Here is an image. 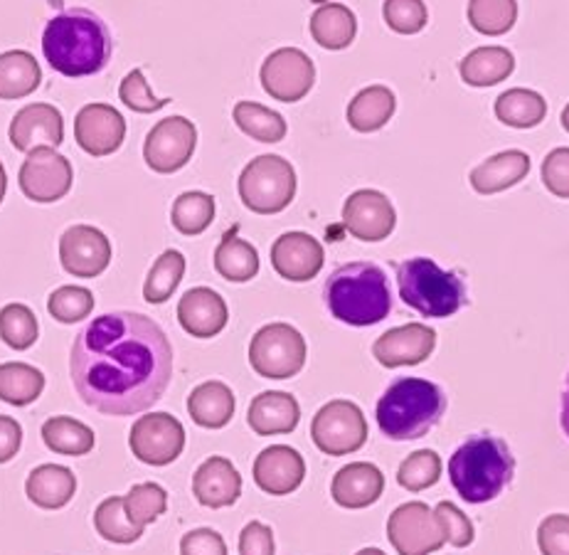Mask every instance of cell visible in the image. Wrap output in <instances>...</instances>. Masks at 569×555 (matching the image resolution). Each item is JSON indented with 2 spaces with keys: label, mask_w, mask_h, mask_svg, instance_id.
I'll list each match as a JSON object with an SVG mask.
<instances>
[{
  "label": "cell",
  "mask_w": 569,
  "mask_h": 555,
  "mask_svg": "<svg viewBox=\"0 0 569 555\" xmlns=\"http://www.w3.org/2000/svg\"><path fill=\"white\" fill-rule=\"evenodd\" d=\"M274 531L261 521H249L239 534V555H274Z\"/></svg>",
  "instance_id": "51"
},
{
  "label": "cell",
  "mask_w": 569,
  "mask_h": 555,
  "mask_svg": "<svg viewBox=\"0 0 569 555\" xmlns=\"http://www.w3.org/2000/svg\"><path fill=\"white\" fill-rule=\"evenodd\" d=\"M326 304L338 321L348 326H372L392 311L390 281L382 267L350 262L338 267L326 281Z\"/></svg>",
  "instance_id": "3"
},
{
  "label": "cell",
  "mask_w": 569,
  "mask_h": 555,
  "mask_svg": "<svg viewBox=\"0 0 569 555\" xmlns=\"http://www.w3.org/2000/svg\"><path fill=\"white\" fill-rule=\"evenodd\" d=\"M311 437L323 455L346 457L368 442V420L356 403L331 400L316 413Z\"/></svg>",
  "instance_id": "10"
},
{
  "label": "cell",
  "mask_w": 569,
  "mask_h": 555,
  "mask_svg": "<svg viewBox=\"0 0 569 555\" xmlns=\"http://www.w3.org/2000/svg\"><path fill=\"white\" fill-rule=\"evenodd\" d=\"M94 526L101 538L121 543V546H129V543H136L143 536V526L136 524L129 516L127 504H123L121 496H109L97 506Z\"/></svg>",
  "instance_id": "37"
},
{
  "label": "cell",
  "mask_w": 569,
  "mask_h": 555,
  "mask_svg": "<svg viewBox=\"0 0 569 555\" xmlns=\"http://www.w3.org/2000/svg\"><path fill=\"white\" fill-rule=\"evenodd\" d=\"M42 442L57 455L84 457L94 449V429L74 417L57 415L42 425Z\"/></svg>",
  "instance_id": "35"
},
{
  "label": "cell",
  "mask_w": 569,
  "mask_h": 555,
  "mask_svg": "<svg viewBox=\"0 0 569 555\" xmlns=\"http://www.w3.org/2000/svg\"><path fill=\"white\" fill-rule=\"evenodd\" d=\"M437 331L425 324H405L385 331L372 346V356L385 368L419 366L435 354Z\"/></svg>",
  "instance_id": "18"
},
{
  "label": "cell",
  "mask_w": 569,
  "mask_h": 555,
  "mask_svg": "<svg viewBox=\"0 0 569 555\" xmlns=\"http://www.w3.org/2000/svg\"><path fill=\"white\" fill-rule=\"evenodd\" d=\"M560 423L565 435L569 437V376H567V385H565V393H562V413H560Z\"/></svg>",
  "instance_id": "54"
},
{
  "label": "cell",
  "mask_w": 569,
  "mask_h": 555,
  "mask_svg": "<svg viewBox=\"0 0 569 555\" xmlns=\"http://www.w3.org/2000/svg\"><path fill=\"white\" fill-rule=\"evenodd\" d=\"M180 555H227V543L218 531L196 528L180 538Z\"/></svg>",
  "instance_id": "52"
},
{
  "label": "cell",
  "mask_w": 569,
  "mask_h": 555,
  "mask_svg": "<svg viewBox=\"0 0 569 555\" xmlns=\"http://www.w3.org/2000/svg\"><path fill=\"white\" fill-rule=\"evenodd\" d=\"M94 309V294L87 287H60L50 294L48 311L60 324L84 321Z\"/></svg>",
  "instance_id": "45"
},
{
  "label": "cell",
  "mask_w": 569,
  "mask_h": 555,
  "mask_svg": "<svg viewBox=\"0 0 569 555\" xmlns=\"http://www.w3.org/2000/svg\"><path fill=\"white\" fill-rule=\"evenodd\" d=\"M562 127L569 131V105L562 109Z\"/></svg>",
  "instance_id": "57"
},
{
  "label": "cell",
  "mask_w": 569,
  "mask_h": 555,
  "mask_svg": "<svg viewBox=\"0 0 569 555\" xmlns=\"http://www.w3.org/2000/svg\"><path fill=\"white\" fill-rule=\"evenodd\" d=\"M397 287L407 307L427 319H447L466 304L463 279L427 257H412L397 267Z\"/></svg>",
  "instance_id": "6"
},
{
  "label": "cell",
  "mask_w": 569,
  "mask_h": 555,
  "mask_svg": "<svg viewBox=\"0 0 569 555\" xmlns=\"http://www.w3.org/2000/svg\"><path fill=\"white\" fill-rule=\"evenodd\" d=\"M119 97L136 115H156L166 105H170V97L161 99L151 92V87L146 82L143 70H131L119 87Z\"/></svg>",
  "instance_id": "47"
},
{
  "label": "cell",
  "mask_w": 569,
  "mask_h": 555,
  "mask_svg": "<svg viewBox=\"0 0 569 555\" xmlns=\"http://www.w3.org/2000/svg\"><path fill=\"white\" fill-rule=\"evenodd\" d=\"M192 494L208 508L232 506L242 496V477L227 457H210L200 464L192 477Z\"/></svg>",
  "instance_id": "23"
},
{
  "label": "cell",
  "mask_w": 569,
  "mask_h": 555,
  "mask_svg": "<svg viewBox=\"0 0 569 555\" xmlns=\"http://www.w3.org/2000/svg\"><path fill=\"white\" fill-rule=\"evenodd\" d=\"M72 163L54 149L32 151L20 166V188L36 202L62 200L72 188Z\"/></svg>",
  "instance_id": "14"
},
{
  "label": "cell",
  "mask_w": 569,
  "mask_h": 555,
  "mask_svg": "<svg viewBox=\"0 0 569 555\" xmlns=\"http://www.w3.org/2000/svg\"><path fill=\"white\" fill-rule=\"evenodd\" d=\"M530 174V156L518 149L500 151L491 158H486L481 166L471 171V188L481 196H493V192L508 190L518 186L522 178Z\"/></svg>",
  "instance_id": "26"
},
{
  "label": "cell",
  "mask_w": 569,
  "mask_h": 555,
  "mask_svg": "<svg viewBox=\"0 0 569 555\" xmlns=\"http://www.w3.org/2000/svg\"><path fill=\"white\" fill-rule=\"evenodd\" d=\"M6 190H8V174H6L3 163H0V202H3V198H6Z\"/></svg>",
  "instance_id": "55"
},
{
  "label": "cell",
  "mask_w": 569,
  "mask_h": 555,
  "mask_svg": "<svg viewBox=\"0 0 569 555\" xmlns=\"http://www.w3.org/2000/svg\"><path fill=\"white\" fill-rule=\"evenodd\" d=\"M44 390L42 370L28 364H0V400L16 407L36 403Z\"/></svg>",
  "instance_id": "36"
},
{
  "label": "cell",
  "mask_w": 569,
  "mask_h": 555,
  "mask_svg": "<svg viewBox=\"0 0 569 555\" xmlns=\"http://www.w3.org/2000/svg\"><path fill=\"white\" fill-rule=\"evenodd\" d=\"M323 262V245L309 232H283L271 247V265L289 281H311Z\"/></svg>",
  "instance_id": "20"
},
{
  "label": "cell",
  "mask_w": 569,
  "mask_h": 555,
  "mask_svg": "<svg viewBox=\"0 0 569 555\" xmlns=\"http://www.w3.org/2000/svg\"><path fill=\"white\" fill-rule=\"evenodd\" d=\"M249 364L261 378L287 380L306 366V338L291 324H267L249 344Z\"/></svg>",
  "instance_id": "8"
},
{
  "label": "cell",
  "mask_w": 569,
  "mask_h": 555,
  "mask_svg": "<svg viewBox=\"0 0 569 555\" xmlns=\"http://www.w3.org/2000/svg\"><path fill=\"white\" fill-rule=\"evenodd\" d=\"M237 188L244 208L257 215H277L296 196V171L283 156L264 153L244 166Z\"/></svg>",
  "instance_id": "7"
},
{
  "label": "cell",
  "mask_w": 569,
  "mask_h": 555,
  "mask_svg": "<svg viewBox=\"0 0 569 555\" xmlns=\"http://www.w3.org/2000/svg\"><path fill=\"white\" fill-rule=\"evenodd\" d=\"M518 20V0H469V22L481 36H506Z\"/></svg>",
  "instance_id": "41"
},
{
  "label": "cell",
  "mask_w": 569,
  "mask_h": 555,
  "mask_svg": "<svg viewBox=\"0 0 569 555\" xmlns=\"http://www.w3.org/2000/svg\"><path fill=\"white\" fill-rule=\"evenodd\" d=\"M542 184L552 196L569 198V149L560 146L542 161Z\"/></svg>",
  "instance_id": "50"
},
{
  "label": "cell",
  "mask_w": 569,
  "mask_h": 555,
  "mask_svg": "<svg viewBox=\"0 0 569 555\" xmlns=\"http://www.w3.org/2000/svg\"><path fill=\"white\" fill-rule=\"evenodd\" d=\"M129 447L139 462L151 467H168L183 455L186 427L168 413H146L131 427Z\"/></svg>",
  "instance_id": "11"
},
{
  "label": "cell",
  "mask_w": 569,
  "mask_h": 555,
  "mask_svg": "<svg viewBox=\"0 0 569 555\" xmlns=\"http://www.w3.org/2000/svg\"><path fill=\"white\" fill-rule=\"evenodd\" d=\"M234 123L252 139L264 143H279L287 136V121L279 111L257 101H239L234 107Z\"/></svg>",
  "instance_id": "39"
},
{
  "label": "cell",
  "mask_w": 569,
  "mask_h": 555,
  "mask_svg": "<svg viewBox=\"0 0 569 555\" xmlns=\"http://www.w3.org/2000/svg\"><path fill=\"white\" fill-rule=\"evenodd\" d=\"M387 538L400 555H431L449 543L447 526L425 502H407L387 518Z\"/></svg>",
  "instance_id": "9"
},
{
  "label": "cell",
  "mask_w": 569,
  "mask_h": 555,
  "mask_svg": "<svg viewBox=\"0 0 569 555\" xmlns=\"http://www.w3.org/2000/svg\"><path fill=\"white\" fill-rule=\"evenodd\" d=\"M123 504H127V512L136 524L146 528L148 524H153L158 516L166 514L168 494L161 484H153V482L133 484L127 498H123Z\"/></svg>",
  "instance_id": "44"
},
{
  "label": "cell",
  "mask_w": 569,
  "mask_h": 555,
  "mask_svg": "<svg viewBox=\"0 0 569 555\" xmlns=\"http://www.w3.org/2000/svg\"><path fill=\"white\" fill-rule=\"evenodd\" d=\"M382 16L387 26L400 36H417L429 20L425 0H385Z\"/></svg>",
  "instance_id": "46"
},
{
  "label": "cell",
  "mask_w": 569,
  "mask_h": 555,
  "mask_svg": "<svg viewBox=\"0 0 569 555\" xmlns=\"http://www.w3.org/2000/svg\"><path fill=\"white\" fill-rule=\"evenodd\" d=\"M311 36L326 50H346L358 36V20L343 3H326L311 16Z\"/></svg>",
  "instance_id": "32"
},
{
  "label": "cell",
  "mask_w": 569,
  "mask_h": 555,
  "mask_svg": "<svg viewBox=\"0 0 569 555\" xmlns=\"http://www.w3.org/2000/svg\"><path fill=\"white\" fill-rule=\"evenodd\" d=\"M516 459L503 439L478 435L466 439L449 462V479L466 504H488L513 479Z\"/></svg>",
  "instance_id": "4"
},
{
  "label": "cell",
  "mask_w": 569,
  "mask_h": 555,
  "mask_svg": "<svg viewBox=\"0 0 569 555\" xmlns=\"http://www.w3.org/2000/svg\"><path fill=\"white\" fill-rule=\"evenodd\" d=\"M443 410H447V398L437 383L400 378L385 390L375 415L385 437L405 442L425 437L441 420Z\"/></svg>",
  "instance_id": "5"
},
{
  "label": "cell",
  "mask_w": 569,
  "mask_h": 555,
  "mask_svg": "<svg viewBox=\"0 0 569 555\" xmlns=\"http://www.w3.org/2000/svg\"><path fill=\"white\" fill-rule=\"evenodd\" d=\"M301 407L296 403L291 393L283 390H267L259 393L249 405L247 423L261 437L271 435H289L299 427Z\"/></svg>",
  "instance_id": "24"
},
{
  "label": "cell",
  "mask_w": 569,
  "mask_h": 555,
  "mask_svg": "<svg viewBox=\"0 0 569 555\" xmlns=\"http://www.w3.org/2000/svg\"><path fill=\"white\" fill-rule=\"evenodd\" d=\"M42 82L38 60L26 50L0 54V99H20L36 92Z\"/></svg>",
  "instance_id": "33"
},
{
  "label": "cell",
  "mask_w": 569,
  "mask_h": 555,
  "mask_svg": "<svg viewBox=\"0 0 569 555\" xmlns=\"http://www.w3.org/2000/svg\"><path fill=\"white\" fill-rule=\"evenodd\" d=\"M239 228H234L222 237V242L214 249V269L220 271V277L234 285H244V281L254 279L259 275V255L252 242L242 240L237 235Z\"/></svg>",
  "instance_id": "31"
},
{
  "label": "cell",
  "mask_w": 569,
  "mask_h": 555,
  "mask_svg": "<svg viewBox=\"0 0 569 555\" xmlns=\"http://www.w3.org/2000/svg\"><path fill=\"white\" fill-rule=\"evenodd\" d=\"M496 117L513 129H532L548 115V101L532 89H508L496 99Z\"/></svg>",
  "instance_id": "34"
},
{
  "label": "cell",
  "mask_w": 569,
  "mask_h": 555,
  "mask_svg": "<svg viewBox=\"0 0 569 555\" xmlns=\"http://www.w3.org/2000/svg\"><path fill=\"white\" fill-rule=\"evenodd\" d=\"M435 512L441 518V524L447 526L449 543L453 548L471 546V543H473V524L459 506H453L451 502H439Z\"/></svg>",
  "instance_id": "49"
},
{
  "label": "cell",
  "mask_w": 569,
  "mask_h": 555,
  "mask_svg": "<svg viewBox=\"0 0 569 555\" xmlns=\"http://www.w3.org/2000/svg\"><path fill=\"white\" fill-rule=\"evenodd\" d=\"M441 477V457L435 449H417L409 455L397 472V482L407 492H425Z\"/></svg>",
  "instance_id": "43"
},
{
  "label": "cell",
  "mask_w": 569,
  "mask_h": 555,
  "mask_svg": "<svg viewBox=\"0 0 569 555\" xmlns=\"http://www.w3.org/2000/svg\"><path fill=\"white\" fill-rule=\"evenodd\" d=\"M356 555H385L380 548H362V551H358Z\"/></svg>",
  "instance_id": "56"
},
{
  "label": "cell",
  "mask_w": 569,
  "mask_h": 555,
  "mask_svg": "<svg viewBox=\"0 0 569 555\" xmlns=\"http://www.w3.org/2000/svg\"><path fill=\"white\" fill-rule=\"evenodd\" d=\"M42 52L52 70L64 77L97 75L111 58L109 28L92 10L70 8L48 22Z\"/></svg>",
  "instance_id": "2"
},
{
  "label": "cell",
  "mask_w": 569,
  "mask_h": 555,
  "mask_svg": "<svg viewBox=\"0 0 569 555\" xmlns=\"http://www.w3.org/2000/svg\"><path fill=\"white\" fill-rule=\"evenodd\" d=\"M10 143L22 153L38 149H57L64 141V119L52 105H28L10 121Z\"/></svg>",
  "instance_id": "19"
},
{
  "label": "cell",
  "mask_w": 569,
  "mask_h": 555,
  "mask_svg": "<svg viewBox=\"0 0 569 555\" xmlns=\"http://www.w3.org/2000/svg\"><path fill=\"white\" fill-rule=\"evenodd\" d=\"M173 228L183 235H200L212 225L214 220V198L210 192L190 190L178 196L173 202V212H170Z\"/></svg>",
  "instance_id": "40"
},
{
  "label": "cell",
  "mask_w": 569,
  "mask_h": 555,
  "mask_svg": "<svg viewBox=\"0 0 569 555\" xmlns=\"http://www.w3.org/2000/svg\"><path fill=\"white\" fill-rule=\"evenodd\" d=\"M70 376L82 403L101 415L146 413L173 378V346L151 316L111 311L89 321L70 350Z\"/></svg>",
  "instance_id": "1"
},
{
  "label": "cell",
  "mask_w": 569,
  "mask_h": 555,
  "mask_svg": "<svg viewBox=\"0 0 569 555\" xmlns=\"http://www.w3.org/2000/svg\"><path fill=\"white\" fill-rule=\"evenodd\" d=\"M516 70V58L506 48H476L459 65L461 79L471 87H493Z\"/></svg>",
  "instance_id": "30"
},
{
  "label": "cell",
  "mask_w": 569,
  "mask_h": 555,
  "mask_svg": "<svg viewBox=\"0 0 569 555\" xmlns=\"http://www.w3.org/2000/svg\"><path fill=\"white\" fill-rule=\"evenodd\" d=\"M60 262L64 271L82 279L104 275L111 262L109 237L92 225H72L60 237Z\"/></svg>",
  "instance_id": "15"
},
{
  "label": "cell",
  "mask_w": 569,
  "mask_h": 555,
  "mask_svg": "<svg viewBox=\"0 0 569 555\" xmlns=\"http://www.w3.org/2000/svg\"><path fill=\"white\" fill-rule=\"evenodd\" d=\"M40 336L38 316L26 304H8L0 309V338L13 350H28Z\"/></svg>",
  "instance_id": "42"
},
{
  "label": "cell",
  "mask_w": 569,
  "mask_h": 555,
  "mask_svg": "<svg viewBox=\"0 0 569 555\" xmlns=\"http://www.w3.org/2000/svg\"><path fill=\"white\" fill-rule=\"evenodd\" d=\"M186 277V257L178 249H166L148 271L143 285V299L148 304H166Z\"/></svg>",
  "instance_id": "38"
},
{
  "label": "cell",
  "mask_w": 569,
  "mask_h": 555,
  "mask_svg": "<svg viewBox=\"0 0 569 555\" xmlns=\"http://www.w3.org/2000/svg\"><path fill=\"white\" fill-rule=\"evenodd\" d=\"M306 477V462L301 452L289 445H271L254 462V482L261 492L271 496H287L299 489Z\"/></svg>",
  "instance_id": "21"
},
{
  "label": "cell",
  "mask_w": 569,
  "mask_h": 555,
  "mask_svg": "<svg viewBox=\"0 0 569 555\" xmlns=\"http://www.w3.org/2000/svg\"><path fill=\"white\" fill-rule=\"evenodd\" d=\"M178 321L190 336L212 338L224 331L230 309L224 299L210 287H196L183 294L178 304Z\"/></svg>",
  "instance_id": "22"
},
{
  "label": "cell",
  "mask_w": 569,
  "mask_h": 555,
  "mask_svg": "<svg viewBox=\"0 0 569 555\" xmlns=\"http://www.w3.org/2000/svg\"><path fill=\"white\" fill-rule=\"evenodd\" d=\"M259 77L269 97L291 105V101L303 99L313 89L316 65L303 50L281 48L264 60Z\"/></svg>",
  "instance_id": "13"
},
{
  "label": "cell",
  "mask_w": 569,
  "mask_h": 555,
  "mask_svg": "<svg viewBox=\"0 0 569 555\" xmlns=\"http://www.w3.org/2000/svg\"><path fill=\"white\" fill-rule=\"evenodd\" d=\"M346 230L362 242H382L397 225V212L390 198L380 190H356L343 206Z\"/></svg>",
  "instance_id": "16"
},
{
  "label": "cell",
  "mask_w": 569,
  "mask_h": 555,
  "mask_svg": "<svg viewBox=\"0 0 569 555\" xmlns=\"http://www.w3.org/2000/svg\"><path fill=\"white\" fill-rule=\"evenodd\" d=\"M198 143L196 123L186 117H168L158 121L146 136L143 158L153 174L170 176L183 168Z\"/></svg>",
  "instance_id": "12"
},
{
  "label": "cell",
  "mask_w": 569,
  "mask_h": 555,
  "mask_svg": "<svg viewBox=\"0 0 569 555\" xmlns=\"http://www.w3.org/2000/svg\"><path fill=\"white\" fill-rule=\"evenodd\" d=\"M74 136L79 149L89 156H111L127 139V119L109 105H87L74 119Z\"/></svg>",
  "instance_id": "17"
},
{
  "label": "cell",
  "mask_w": 569,
  "mask_h": 555,
  "mask_svg": "<svg viewBox=\"0 0 569 555\" xmlns=\"http://www.w3.org/2000/svg\"><path fill=\"white\" fill-rule=\"evenodd\" d=\"M538 546L542 555H569V516L550 514L538 526Z\"/></svg>",
  "instance_id": "48"
},
{
  "label": "cell",
  "mask_w": 569,
  "mask_h": 555,
  "mask_svg": "<svg viewBox=\"0 0 569 555\" xmlns=\"http://www.w3.org/2000/svg\"><path fill=\"white\" fill-rule=\"evenodd\" d=\"M188 413L200 427L220 429L234 417V393L220 380L202 383L190 393Z\"/></svg>",
  "instance_id": "28"
},
{
  "label": "cell",
  "mask_w": 569,
  "mask_h": 555,
  "mask_svg": "<svg viewBox=\"0 0 569 555\" xmlns=\"http://www.w3.org/2000/svg\"><path fill=\"white\" fill-rule=\"evenodd\" d=\"M385 492V474L370 462H352L340 469L331 494L333 502L343 508H366L372 506Z\"/></svg>",
  "instance_id": "25"
},
{
  "label": "cell",
  "mask_w": 569,
  "mask_h": 555,
  "mask_svg": "<svg viewBox=\"0 0 569 555\" xmlns=\"http://www.w3.org/2000/svg\"><path fill=\"white\" fill-rule=\"evenodd\" d=\"M22 445V427L13 417L0 415V464L13 459Z\"/></svg>",
  "instance_id": "53"
},
{
  "label": "cell",
  "mask_w": 569,
  "mask_h": 555,
  "mask_svg": "<svg viewBox=\"0 0 569 555\" xmlns=\"http://www.w3.org/2000/svg\"><path fill=\"white\" fill-rule=\"evenodd\" d=\"M77 492V477L72 469L62 467V464H40L30 472L26 482V494L36 506L40 508H62L72 502Z\"/></svg>",
  "instance_id": "27"
},
{
  "label": "cell",
  "mask_w": 569,
  "mask_h": 555,
  "mask_svg": "<svg viewBox=\"0 0 569 555\" xmlns=\"http://www.w3.org/2000/svg\"><path fill=\"white\" fill-rule=\"evenodd\" d=\"M397 109V99L392 89L382 85L366 87L362 92L352 97L348 105V123L360 133L380 131L387 121L392 119Z\"/></svg>",
  "instance_id": "29"
}]
</instances>
